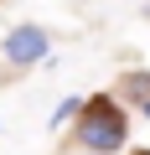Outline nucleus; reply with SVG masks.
Listing matches in <instances>:
<instances>
[{"label":"nucleus","instance_id":"f257e3e1","mask_svg":"<svg viewBox=\"0 0 150 155\" xmlns=\"http://www.w3.org/2000/svg\"><path fill=\"white\" fill-rule=\"evenodd\" d=\"M78 145H83L88 155H109V150H119V145H124V114H119L109 98L83 104V114H78Z\"/></svg>","mask_w":150,"mask_h":155},{"label":"nucleus","instance_id":"20e7f679","mask_svg":"<svg viewBox=\"0 0 150 155\" xmlns=\"http://www.w3.org/2000/svg\"><path fill=\"white\" fill-rule=\"evenodd\" d=\"M145 155H150V150H145Z\"/></svg>","mask_w":150,"mask_h":155},{"label":"nucleus","instance_id":"f03ea898","mask_svg":"<svg viewBox=\"0 0 150 155\" xmlns=\"http://www.w3.org/2000/svg\"><path fill=\"white\" fill-rule=\"evenodd\" d=\"M47 52H52L47 26H36V21L11 26V36H5V62H11V67H31V62H42Z\"/></svg>","mask_w":150,"mask_h":155},{"label":"nucleus","instance_id":"7ed1b4c3","mask_svg":"<svg viewBox=\"0 0 150 155\" xmlns=\"http://www.w3.org/2000/svg\"><path fill=\"white\" fill-rule=\"evenodd\" d=\"M72 114H83V104H78V98H67L62 109H52V124H62V119H72Z\"/></svg>","mask_w":150,"mask_h":155}]
</instances>
